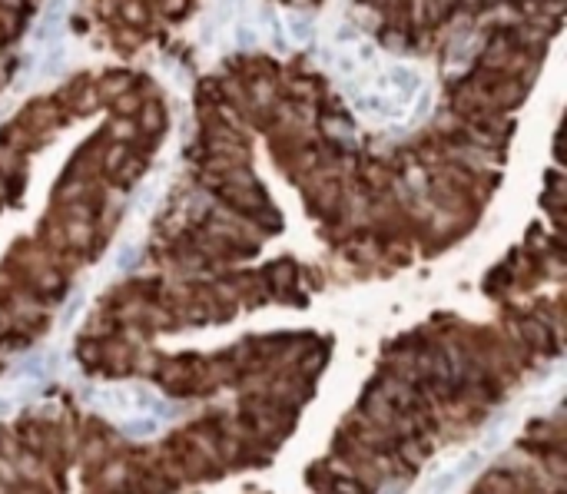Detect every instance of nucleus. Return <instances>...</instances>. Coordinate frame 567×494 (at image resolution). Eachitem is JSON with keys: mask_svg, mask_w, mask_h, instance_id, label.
<instances>
[{"mask_svg": "<svg viewBox=\"0 0 567 494\" xmlns=\"http://www.w3.org/2000/svg\"><path fill=\"white\" fill-rule=\"evenodd\" d=\"M123 431H126L130 438H150V435H156V431H160V418H156V415L130 418V421L123 425Z\"/></svg>", "mask_w": 567, "mask_h": 494, "instance_id": "1", "label": "nucleus"}, {"mask_svg": "<svg viewBox=\"0 0 567 494\" xmlns=\"http://www.w3.org/2000/svg\"><path fill=\"white\" fill-rule=\"evenodd\" d=\"M11 411V402H0V415H7Z\"/></svg>", "mask_w": 567, "mask_h": 494, "instance_id": "3", "label": "nucleus"}, {"mask_svg": "<svg viewBox=\"0 0 567 494\" xmlns=\"http://www.w3.org/2000/svg\"><path fill=\"white\" fill-rule=\"evenodd\" d=\"M47 372H50V368H47V359H44V355H30L27 362L17 365V375H20V378H44Z\"/></svg>", "mask_w": 567, "mask_h": 494, "instance_id": "2", "label": "nucleus"}]
</instances>
